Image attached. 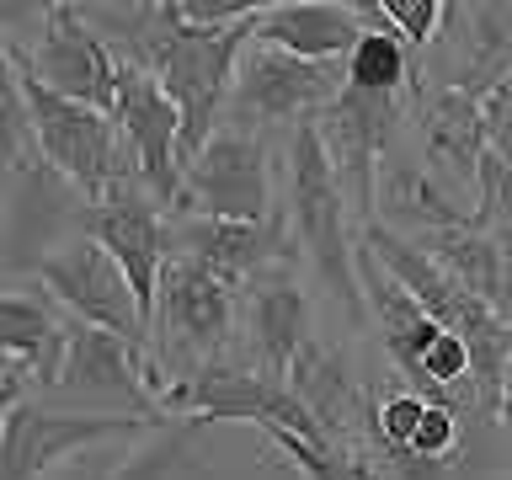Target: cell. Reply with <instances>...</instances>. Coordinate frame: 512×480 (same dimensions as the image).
Returning <instances> with one entry per match:
<instances>
[{
    "instance_id": "obj_1",
    "label": "cell",
    "mask_w": 512,
    "mask_h": 480,
    "mask_svg": "<svg viewBox=\"0 0 512 480\" xmlns=\"http://www.w3.org/2000/svg\"><path fill=\"white\" fill-rule=\"evenodd\" d=\"M6 80L16 86V96L27 102L32 118V139H38L43 166H54L86 203H107L123 192H150L139 176V155L128 150L123 128L96 107H80L70 96L48 91L22 59L6 54Z\"/></svg>"
},
{
    "instance_id": "obj_2",
    "label": "cell",
    "mask_w": 512,
    "mask_h": 480,
    "mask_svg": "<svg viewBox=\"0 0 512 480\" xmlns=\"http://www.w3.org/2000/svg\"><path fill=\"white\" fill-rule=\"evenodd\" d=\"M288 230L310 256L326 294L347 304L352 320H368L358 283V235L347 230V192L315 123L288 134Z\"/></svg>"
},
{
    "instance_id": "obj_3",
    "label": "cell",
    "mask_w": 512,
    "mask_h": 480,
    "mask_svg": "<svg viewBox=\"0 0 512 480\" xmlns=\"http://www.w3.org/2000/svg\"><path fill=\"white\" fill-rule=\"evenodd\" d=\"M155 363L160 374L182 379L208 363H224V347L235 336V288L192 256H171L160 272V304H155Z\"/></svg>"
},
{
    "instance_id": "obj_4",
    "label": "cell",
    "mask_w": 512,
    "mask_h": 480,
    "mask_svg": "<svg viewBox=\"0 0 512 480\" xmlns=\"http://www.w3.org/2000/svg\"><path fill=\"white\" fill-rule=\"evenodd\" d=\"M160 411L192 416V427L198 422H246V427H288L310 443H331L326 427L315 422L310 406L283 379L262 374V368H246V363H230V358L171 379L166 395H160Z\"/></svg>"
},
{
    "instance_id": "obj_5",
    "label": "cell",
    "mask_w": 512,
    "mask_h": 480,
    "mask_svg": "<svg viewBox=\"0 0 512 480\" xmlns=\"http://www.w3.org/2000/svg\"><path fill=\"white\" fill-rule=\"evenodd\" d=\"M176 219H235V224H267L272 219V171H267V139L251 123H219V134L203 144V155L187 166L176 192Z\"/></svg>"
},
{
    "instance_id": "obj_6",
    "label": "cell",
    "mask_w": 512,
    "mask_h": 480,
    "mask_svg": "<svg viewBox=\"0 0 512 480\" xmlns=\"http://www.w3.org/2000/svg\"><path fill=\"white\" fill-rule=\"evenodd\" d=\"M27 272L43 283V294H54L75 320L102 326L112 336H123V342L155 352V336H150V320H144L139 299H134V283L123 278V267L112 262L96 240H86V235L64 240L59 251L32 256Z\"/></svg>"
},
{
    "instance_id": "obj_7",
    "label": "cell",
    "mask_w": 512,
    "mask_h": 480,
    "mask_svg": "<svg viewBox=\"0 0 512 480\" xmlns=\"http://www.w3.org/2000/svg\"><path fill=\"white\" fill-rule=\"evenodd\" d=\"M6 54L22 59L48 91L70 96L80 107H96L107 118L118 107V48H107V38L86 22L80 6H64V0L43 6V38L32 48H16L6 38Z\"/></svg>"
},
{
    "instance_id": "obj_8",
    "label": "cell",
    "mask_w": 512,
    "mask_h": 480,
    "mask_svg": "<svg viewBox=\"0 0 512 480\" xmlns=\"http://www.w3.org/2000/svg\"><path fill=\"white\" fill-rule=\"evenodd\" d=\"M160 416H128V411H38L16 406L0 427V480H38L59 470L64 459L86 454V448L144 438Z\"/></svg>"
},
{
    "instance_id": "obj_9",
    "label": "cell",
    "mask_w": 512,
    "mask_h": 480,
    "mask_svg": "<svg viewBox=\"0 0 512 480\" xmlns=\"http://www.w3.org/2000/svg\"><path fill=\"white\" fill-rule=\"evenodd\" d=\"M347 91V70L342 64H310L278 48L251 43L246 59L235 70V91H230V112L240 123H315L326 107L342 102Z\"/></svg>"
},
{
    "instance_id": "obj_10",
    "label": "cell",
    "mask_w": 512,
    "mask_h": 480,
    "mask_svg": "<svg viewBox=\"0 0 512 480\" xmlns=\"http://www.w3.org/2000/svg\"><path fill=\"white\" fill-rule=\"evenodd\" d=\"M112 123L123 128L128 150L139 155V176L160 208H176L182 192V107L139 59L118 54V107Z\"/></svg>"
},
{
    "instance_id": "obj_11",
    "label": "cell",
    "mask_w": 512,
    "mask_h": 480,
    "mask_svg": "<svg viewBox=\"0 0 512 480\" xmlns=\"http://www.w3.org/2000/svg\"><path fill=\"white\" fill-rule=\"evenodd\" d=\"M80 235L96 240L112 262L123 267V278L134 283V299L144 320L155 326V304H160V272L171 262V230L160 219V208L150 192H123L107 203L80 208Z\"/></svg>"
},
{
    "instance_id": "obj_12",
    "label": "cell",
    "mask_w": 512,
    "mask_h": 480,
    "mask_svg": "<svg viewBox=\"0 0 512 480\" xmlns=\"http://www.w3.org/2000/svg\"><path fill=\"white\" fill-rule=\"evenodd\" d=\"M400 123V96H363L342 91V102L315 118L320 139L331 150V166L342 176V192H352L363 224L379 219V171H384V144Z\"/></svg>"
},
{
    "instance_id": "obj_13",
    "label": "cell",
    "mask_w": 512,
    "mask_h": 480,
    "mask_svg": "<svg viewBox=\"0 0 512 480\" xmlns=\"http://www.w3.org/2000/svg\"><path fill=\"white\" fill-rule=\"evenodd\" d=\"M171 256H192L214 272L219 283L256 288L272 272H288L294 256V230L288 219H267V224H235V219H176L171 235Z\"/></svg>"
},
{
    "instance_id": "obj_14",
    "label": "cell",
    "mask_w": 512,
    "mask_h": 480,
    "mask_svg": "<svg viewBox=\"0 0 512 480\" xmlns=\"http://www.w3.org/2000/svg\"><path fill=\"white\" fill-rule=\"evenodd\" d=\"M411 123L422 134L427 166L443 176L454 192L480 187L486 166V118H480V96L464 86H422L411 91Z\"/></svg>"
},
{
    "instance_id": "obj_15",
    "label": "cell",
    "mask_w": 512,
    "mask_h": 480,
    "mask_svg": "<svg viewBox=\"0 0 512 480\" xmlns=\"http://www.w3.org/2000/svg\"><path fill=\"white\" fill-rule=\"evenodd\" d=\"M0 347L6 363L22 368L32 390L64 379V352H70V310L54 294H32V288L11 283L0 299Z\"/></svg>"
},
{
    "instance_id": "obj_16",
    "label": "cell",
    "mask_w": 512,
    "mask_h": 480,
    "mask_svg": "<svg viewBox=\"0 0 512 480\" xmlns=\"http://www.w3.org/2000/svg\"><path fill=\"white\" fill-rule=\"evenodd\" d=\"M358 38H363L358 6H336V0H278L256 16V43L310 64H336V59L347 64Z\"/></svg>"
},
{
    "instance_id": "obj_17",
    "label": "cell",
    "mask_w": 512,
    "mask_h": 480,
    "mask_svg": "<svg viewBox=\"0 0 512 480\" xmlns=\"http://www.w3.org/2000/svg\"><path fill=\"white\" fill-rule=\"evenodd\" d=\"M246 331H251V352L262 358V374L288 384L299 352L315 342L310 294H304L288 272H272V278H262L251 288V299H246Z\"/></svg>"
},
{
    "instance_id": "obj_18",
    "label": "cell",
    "mask_w": 512,
    "mask_h": 480,
    "mask_svg": "<svg viewBox=\"0 0 512 480\" xmlns=\"http://www.w3.org/2000/svg\"><path fill=\"white\" fill-rule=\"evenodd\" d=\"M384 219H390V230L438 235V230H470L475 208H464L459 192L448 187L432 166L390 160V166L379 171V224Z\"/></svg>"
},
{
    "instance_id": "obj_19",
    "label": "cell",
    "mask_w": 512,
    "mask_h": 480,
    "mask_svg": "<svg viewBox=\"0 0 512 480\" xmlns=\"http://www.w3.org/2000/svg\"><path fill=\"white\" fill-rule=\"evenodd\" d=\"M416 246H422L464 294L486 299L491 310H502L512 320L507 262H502V240L496 235H486V230H438V235H416Z\"/></svg>"
},
{
    "instance_id": "obj_20",
    "label": "cell",
    "mask_w": 512,
    "mask_h": 480,
    "mask_svg": "<svg viewBox=\"0 0 512 480\" xmlns=\"http://www.w3.org/2000/svg\"><path fill=\"white\" fill-rule=\"evenodd\" d=\"M347 86L363 96H400V91H422L427 80H416L411 54L395 27H363V38L347 59Z\"/></svg>"
},
{
    "instance_id": "obj_21",
    "label": "cell",
    "mask_w": 512,
    "mask_h": 480,
    "mask_svg": "<svg viewBox=\"0 0 512 480\" xmlns=\"http://www.w3.org/2000/svg\"><path fill=\"white\" fill-rule=\"evenodd\" d=\"M267 432V443H272V454H278L283 464H294V475L299 480H384V470L374 464V454L358 443H310V438H299V432H288V427H262Z\"/></svg>"
},
{
    "instance_id": "obj_22",
    "label": "cell",
    "mask_w": 512,
    "mask_h": 480,
    "mask_svg": "<svg viewBox=\"0 0 512 480\" xmlns=\"http://www.w3.org/2000/svg\"><path fill=\"white\" fill-rule=\"evenodd\" d=\"M480 198H475V219L470 230H486V235H507L512 230V166H502L491 150H486V166H480Z\"/></svg>"
},
{
    "instance_id": "obj_23",
    "label": "cell",
    "mask_w": 512,
    "mask_h": 480,
    "mask_svg": "<svg viewBox=\"0 0 512 480\" xmlns=\"http://www.w3.org/2000/svg\"><path fill=\"white\" fill-rule=\"evenodd\" d=\"M187 448H192V432H187V427H182V432H166V438H155L150 448L128 454L107 480H171L176 464H187V459H192Z\"/></svg>"
},
{
    "instance_id": "obj_24",
    "label": "cell",
    "mask_w": 512,
    "mask_h": 480,
    "mask_svg": "<svg viewBox=\"0 0 512 480\" xmlns=\"http://www.w3.org/2000/svg\"><path fill=\"white\" fill-rule=\"evenodd\" d=\"M379 6H384V22L400 32V43H416V48L438 38L448 16V6H438V0H379Z\"/></svg>"
},
{
    "instance_id": "obj_25",
    "label": "cell",
    "mask_w": 512,
    "mask_h": 480,
    "mask_svg": "<svg viewBox=\"0 0 512 480\" xmlns=\"http://www.w3.org/2000/svg\"><path fill=\"white\" fill-rule=\"evenodd\" d=\"M480 118H486V150L512 166V80H502L486 102H480Z\"/></svg>"
},
{
    "instance_id": "obj_26",
    "label": "cell",
    "mask_w": 512,
    "mask_h": 480,
    "mask_svg": "<svg viewBox=\"0 0 512 480\" xmlns=\"http://www.w3.org/2000/svg\"><path fill=\"white\" fill-rule=\"evenodd\" d=\"M502 422H507V443H512V363H507V384H502Z\"/></svg>"
}]
</instances>
